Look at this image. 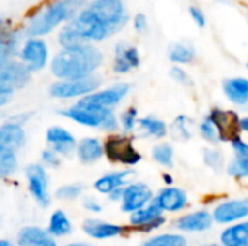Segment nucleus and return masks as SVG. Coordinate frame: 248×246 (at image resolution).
Segmentation results:
<instances>
[{
  "label": "nucleus",
  "mask_w": 248,
  "mask_h": 246,
  "mask_svg": "<svg viewBox=\"0 0 248 246\" xmlns=\"http://www.w3.org/2000/svg\"><path fill=\"white\" fill-rule=\"evenodd\" d=\"M126 22L128 12L122 0H94L62 28L60 43L62 48H73L103 41L119 32Z\"/></svg>",
  "instance_id": "1"
},
{
  "label": "nucleus",
  "mask_w": 248,
  "mask_h": 246,
  "mask_svg": "<svg viewBox=\"0 0 248 246\" xmlns=\"http://www.w3.org/2000/svg\"><path fill=\"white\" fill-rule=\"evenodd\" d=\"M102 52L93 45L62 48L52 62L51 71L60 80H77L93 75L102 64Z\"/></svg>",
  "instance_id": "2"
},
{
  "label": "nucleus",
  "mask_w": 248,
  "mask_h": 246,
  "mask_svg": "<svg viewBox=\"0 0 248 246\" xmlns=\"http://www.w3.org/2000/svg\"><path fill=\"white\" fill-rule=\"evenodd\" d=\"M87 0H52L41 7L29 20L26 33L31 38L44 36L58 25L74 19L84 7Z\"/></svg>",
  "instance_id": "3"
},
{
  "label": "nucleus",
  "mask_w": 248,
  "mask_h": 246,
  "mask_svg": "<svg viewBox=\"0 0 248 246\" xmlns=\"http://www.w3.org/2000/svg\"><path fill=\"white\" fill-rule=\"evenodd\" d=\"M60 113L64 117L89 128H97L108 132H113L119 128V120L112 109L93 106L84 100H80L74 106H70Z\"/></svg>",
  "instance_id": "4"
},
{
  "label": "nucleus",
  "mask_w": 248,
  "mask_h": 246,
  "mask_svg": "<svg viewBox=\"0 0 248 246\" xmlns=\"http://www.w3.org/2000/svg\"><path fill=\"white\" fill-rule=\"evenodd\" d=\"M103 154L110 162L126 167H134L142 159V155L134 146L132 138L126 135L109 136L103 144Z\"/></svg>",
  "instance_id": "5"
},
{
  "label": "nucleus",
  "mask_w": 248,
  "mask_h": 246,
  "mask_svg": "<svg viewBox=\"0 0 248 246\" xmlns=\"http://www.w3.org/2000/svg\"><path fill=\"white\" fill-rule=\"evenodd\" d=\"M100 86V78L96 75H89L77 80H58L49 88V94L55 99H74L86 97L94 93Z\"/></svg>",
  "instance_id": "6"
},
{
  "label": "nucleus",
  "mask_w": 248,
  "mask_h": 246,
  "mask_svg": "<svg viewBox=\"0 0 248 246\" xmlns=\"http://www.w3.org/2000/svg\"><path fill=\"white\" fill-rule=\"evenodd\" d=\"M31 71L23 62L6 59L0 62V96L9 97L13 91L28 84Z\"/></svg>",
  "instance_id": "7"
},
{
  "label": "nucleus",
  "mask_w": 248,
  "mask_h": 246,
  "mask_svg": "<svg viewBox=\"0 0 248 246\" xmlns=\"http://www.w3.org/2000/svg\"><path fill=\"white\" fill-rule=\"evenodd\" d=\"M212 219L218 225H234L243 222L248 217V197L224 200L214 207Z\"/></svg>",
  "instance_id": "8"
},
{
  "label": "nucleus",
  "mask_w": 248,
  "mask_h": 246,
  "mask_svg": "<svg viewBox=\"0 0 248 246\" xmlns=\"http://www.w3.org/2000/svg\"><path fill=\"white\" fill-rule=\"evenodd\" d=\"M206 116L214 123L219 136V142H231L237 136H241L240 116L235 112L225 110L221 107H214Z\"/></svg>",
  "instance_id": "9"
},
{
  "label": "nucleus",
  "mask_w": 248,
  "mask_h": 246,
  "mask_svg": "<svg viewBox=\"0 0 248 246\" xmlns=\"http://www.w3.org/2000/svg\"><path fill=\"white\" fill-rule=\"evenodd\" d=\"M26 180H28V188L33 200L42 206L48 207L49 200V180L46 175V171L39 164H31L26 168Z\"/></svg>",
  "instance_id": "10"
},
{
  "label": "nucleus",
  "mask_w": 248,
  "mask_h": 246,
  "mask_svg": "<svg viewBox=\"0 0 248 246\" xmlns=\"http://www.w3.org/2000/svg\"><path fill=\"white\" fill-rule=\"evenodd\" d=\"M154 200L153 190L144 183H131L124 187L121 209L125 213L132 215L134 212L148 206Z\"/></svg>",
  "instance_id": "11"
},
{
  "label": "nucleus",
  "mask_w": 248,
  "mask_h": 246,
  "mask_svg": "<svg viewBox=\"0 0 248 246\" xmlns=\"http://www.w3.org/2000/svg\"><path fill=\"white\" fill-rule=\"evenodd\" d=\"M129 223L134 229L148 233L163 226L166 223V217H164V212L153 200L148 206L134 212L129 216Z\"/></svg>",
  "instance_id": "12"
},
{
  "label": "nucleus",
  "mask_w": 248,
  "mask_h": 246,
  "mask_svg": "<svg viewBox=\"0 0 248 246\" xmlns=\"http://www.w3.org/2000/svg\"><path fill=\"white\" fill-rule=\"evenodd\" d=\"M20 58L31 72L41 71L48 62V46L42 39L31 38L25 42L20 51Z\"/></svg>",
  "instance_id": "13"
},
{
  "label": "nucleus",
  "mask_w": 248,
  "mask_h": 246,
  "mask_svg": "<svg viewBox=\"0 0 248 246\" xmlns=\"http://www.w3.org/2000/svg\"><path fill=\"white\" fill-rule=\"evenodd\" d=\"M154 202L164 213H177L187 207L189 197L183 188L166 186L161 190H158L157 196H154Z\"/></svg>",
  "instance_id": "14"
},
{
  "label": "nucleus",
  "mask_w": 248,
  "mask_h": 246,
  "mask_svg": "<svg viewBox=\"0 0 248 246\" xmlns=\"http://www.w3.org/2000/svg\"><path fill=\"white\" fill-rule=\"evenodd\" d=\"M131 86L126 83H119L115 84L106 90H100V91H94L86 97H83L81 100H84L86 103H90L93 106H99V107H105V109H113L116 104H119L129 93Z\"/></svg>",
  "instance_id": "15"
},
{
  "label": "nucleus",
  "mask_w": 248,
  "mask_h": 246,
  "mask_svg": "<svg viewBox=\"0 0 248 246\" xmlns=\"http://www.w3.org/2000/svg\"><path fill=\"white\" fill-rule=\"evenodd\" d=\"M174 226L185 233H202L209 231L214 226V219L212 213L206 209L189 212L183 216H180Z\"/></svg>",
  "instance_id": "16"
},
{
  "label": "nucleus",
  "mask_w": 248,
  "mask_h": 246,
  "mask_svg": "<svg viewBox=\"0 0 248 246\" xmlns=\"http://www.w3.org/2000/svg\"><path fill=\"white\" fill-rule=\"evenodd\" d=\"M26 139L22 123L15 119L0 125V152H16Z\"/></svg>",
  "instance_id": "17"
},
{
  "label": "nucleus",
  "mask_w": 248,
  "mask_h": 246,
  "mask_svg": "<svg viewBox=\"0 0 248 246\" xmlns=\"http://www.w3.org/2000/svg\"><path fill=\"white\" fill-rule=\"evenodd\" d=\"M46 142L60 157H70L77 149L76 138L61 126H52L46 130Z\"/></svg>",
  "instance_id": "18"
},
{
  "label": "nucleus",
  "mask_w": 248,
  "mask_h": 246,
  "mask_svg": "<svg viewBox=\"0 0 248 246\" xmlns=\"http://www.w3.org/2000/svg\"><path fill=\"white\" fill-rule=\"evenodd\" d=\"M141 62L140 51L129 43L119 42L115 48L113 71L118 74H126L134 68H138Z\"/></svg>",
  "instance_id": "19"
},
{
  "label": "nucleus",
  "mask_w": 248,
  "mask_h": 246,
  "mask_svg": "<svg viewBox=\"0 0 248 246\" xmlns=\"http://www.w3.org/2000/svg\"><path fill=\"white\" fill-rule=\"evenodd\" d=\"M134 177H135V173L132 170H122V171L110 173V174H106V175H102L100 178H97L94 183V188H96V191L109 196L115 190H119V188L131 184Z\"/></svg>",
  "instance_id": "20"
},
{
  "label": "nucleus",
  "mask_w": 248,
  "mask_h": 246,
  "mask_svg": "<svg viewBox=\"0 0 248 246\" xmlns=\"http://www.w3.org/2000/svg\"><path fill=\"white\" fill-rule=\"evenodd\" d=\"M83 231L87 236L93 238V239H110V238H116L121 236L125 231L124 226L121 225H115V223H109L105 220H97V219H89L84 222L83 225Z\"/></svg>",
  "instance_id": "21"
},
{
  "label": "nucleus",
  "mask_w": 248,
  "mask_h": 246,
  "mask_svg": "<svg viewBox=\"0 0 248 246\" xmlns=\"http://www.w3.org/2000/svg\"><path fill=\"white\" fill-rule=\"evenodd\" d=\"M222 91L232 104L235 106H247L248 104V78L232 77V78L224 80Z\"/></svg>",
  "instance_id": "22"
},
{
  "label": "nucleus",
  "mask_w": 248,
  "mask_h": 246,
  "mask_svg": "<svg viewBox=\"0 0 248 246\" xmlns=\"http://www.w3.org/2000/svg\"><path fill=\"white\" fill-rule=\"evenodd\" d=\"M17 244L20 246H57L55 238L36 226H26L17 235Z\"/></svg>",
  "instance_id": "23"
},
{
  "label": "nucleus",
  "mask_w": 248,
  "mask_h": 246,
  "mask_svg": "<svg viewBox=\"0 0 248 246\" xmlns=\"http://www.w3.org/2000/svg\"><path fill=\"white\" fill-rule=\"evenodd\" d=\"M219 242L222 246H248V220L227 226L219 235Z\"/></svg>",
  "instance_id": "24"
},
{
  "label": "nucleus",
  "mask_w": 248,
  "mask_h": 246,
  "mask_svg": "<svg viewBox=\"0 0 248 246\" xmlns=\"http://www.w3.org/2000/svg\"><path fill=\"white\" fill-rule=\"evenodd\" d=\"M77 155L81 162L84 164H92L100 159L103 154V144L96 139V138H84L81 142L77 145Z\"/></svg>",
  "instance_id": "25"
},
{
  "label": "nucleus",
  "mask_w": 248,
  "mask_h": 246,
  "mask_svg": "<svg viewBox=\"0 0 248 246\" xmlns=\"http://www.w3.org/2000/svg\"><path fill=\"white\" fill-rule=\"evenodd\" d=\"M137 128H138V132L141 133V136H145V138L161 139L169 133L166 122H163L161 119H158L155 116H145V117L138 119Z\"/></svg>",
  "instance_id": "26"
},
{
  "label": "nucleus",
  "mask_w": 248,
  "mask_h": 246,
  "mask_svg": "<svg viewBox=\"0 0 248 246\" xmlns=\"http://www.w3.org/2000/svg\"><path fill=\"white\" fill-rule=\"evenodd\" d=\"M71 229H73L71 220L62 210H55L51 215L49 223H48V233L51 236H54V238L65 236L71 232Z\"/></svg>",
  "instance_id": "27"
},
{
  "label": "nucleus",
  "mask_w": 248,
  "mask_h": 246,
  "mask_svg": "<svg viewBox=\"0 0 248 246\" xmlns=\"http://www.w3.org/2000/svg\"><path fill=\"white\" fill-rule=\"evenodd\" d=\"M20 39V32L7 29L0 32V62L9 59L17 49Z\"/></svg>",
  "instance_id": "28"
},
{
  "label": "nucleus",
  "mask_w": 248,
  "mask_h": 246,
  "mask_svg": "<svg viewBox=\"0 0 248 246\" xmlns=\"http://www.w3.org/2000/svg\"><path fill=\"white\" fill-rule=\"evenodd\" d=\"M140 246H187V239L182 233H160L144 241Z\"/></svg>",
  "instance_id": "29"
},
{
  "label": "nucleus",
  "mask_w": 248,
  "mask_h": 246,
  "mask_svg": "<svg viewBox=\"0 0 248 246\" xmlns=\"http://www.w3.org/2000/svg\"><path fill=\"white\" fill-rule=\"evenodd\" d=\"M171 132L179 141H190L193 136V120L186 115H179L171 125Z\"/></svg>",
  "instance_id": "30"
},
{
  "label": "nucleus",
  "mask_w": 248,
  "mask_h": 246,
  "mask_svg": "<svg viewBox=\"0 0 248 246\" xmlns=\"http://www.w3.org/2000/svg\"><path fill=\"white\" fill-rule=\"evenodd\" d=\"M151 155H153V159L157 164H160L161 167L171 168L174 165V149H173V146L169 142L157 144L153 148Z\"/></svg>",
  "instance_id": "31"
},
{
  "label": "nucleus",
  "mask_w": 248,
  "mask_h": 246,
  "mask_svg": "<svg viewBox=\"0 0 248 246\" xmlns=\"http://www.w3.org/2000/svg\"><path fill=\"white\" fill-rule=\"evenodd\" d=\"M169 58L174 64H190L195 59V48L187 43H176L171 46Z\"/></svg>",
  "instance_id": "32"
},
{
  "label": "nucleus",
  "mask_w": 248,
  "mask_h": 246,
  "mask_svg": "<svg viewBox=\"0 0 248 246\" xmlns=\"http://www.w3.org/2000/svg\"><path fill=\"white\" fill-rule=\"evenodd\" d=\"M203 162L208 168H211L215 173H221L227 167L224 154L217 148H208L203 151Z\"/></svg>",
  "instance_id": "33"
},
{
  "label": "nucleus",
  "mask_w": 248,
  "mask_h": 246,
  "mask_svg": "<svg viewBox=\"0 0 248 246\" xmlns=\"http://www.w3.org/2000/svg\"><path fill=\"white\" fill-rule=\"evenodd\" d=\"M17 168L16 152H0V180L12 175Z\"/></svg>",
  "instance_id": "34"
},
{
  "label": "nucleus",
  "mask_w": 248,
  "mask_h": 246,
  "mask_svg": "<svg viewBox=\"0 0 248 246\" xmlns=\"http://www.w3.org/2000/svg\"><path fill=\"white\" fill-rule=\"evenodd\" d=\"M198 132H199V135H201L206 142H209V144H212V145L219 144L218 132H217L214 123L209 120L208 116H205V117L199 122V125H198Z\"/></svg>",
  "instance_id": "35"
},
{
  "label": "nucleus",
  "mask_w": 248,
  "mask_h": 246,
  "mask_svg": "<svg viewBox=\"0 0 248 246\" xmlns=\"http://www.w3.org/2000/svg\"><path fill=\"white\" fill-rule=\"evenodd\" d=\"M227 174L235 180H247L248 178V161L232 158L227 164Z\"/></svg>",
  "instance_id": "36"
},
{
  "label": "nucleus",
  "mask_w": 248,
  "mask_h": 246,
  "mask_svg": "<svg viewBox=\"0 0 248 246\" xmlns=\"http://www.w3.org/2000/svg\"><path fill=\"white\" fill-rule=\"evenodd\" d=\"M138 119H140L138 117V110L135 107H128L121 115V120H119L124 132L125 133H131L137 128V125H138Z\"/></svg>",
  "instance_id": "37"
},
{
  "label": "nucleus",
  "mask_w": 248,
  "mask_h": 246,
  "mask_svg": "<svg viewBox=\"0 0 248 246\" xmlns=\"http://www.w3.org/2000/svg\"><path fill=\"white\" fill-rule=\"evenodd\" d=\"M81 193H83L81 184H65L55 191V196L60 200H76L81 196Z\"/></svg>",
  "instance_id": "38"
},
{
  "label": "nucleus",
  "mask_w": 248,
  "mask_h": 246,
  "mask_svg": "<svg viewBox=\"0 0 248 246\" xmlns=\"http://www.w3.org/2000/svg\"><path fill=\"white\" fill-rule=\"evenodd\" d=\"M231 145V149L234 152V158L237 159H244L248 161V142L244 141L241 136H237L235 139H232L230 142Z\"/></svg>",
  "instance_id": "39"
},
{
  "label": "nucleus",
  "mask_w": 248,
  "mask_h": 246,
  "mask_svg": "<svg viewBox=\"0 0 248 246\" xmlns=\"http://www.w3.org/2000/svg\"><path fill=\"white\" fill-rule=\"evenodd\" d=\"M170 77L174 80V81H177L179 84H182V86H192V78H190V75L182 68V67H173L171 70H170Z\"/></svg>",
  "instance_id": "40"
},
{
  "label": "nucleus",
  "mask_w": 248,
  "mask_h": 246,
  "mask_svg": "<svg viewBox=\"0 0 248 246\" xmlns=\"http://www.w3.org/2000/svg\"><path fill=\"white\" fill-rule=\"evenodd\" d=\"M41 159H42V162H44L46 167H52V168H55V167H58V165H60V155H58V154H55L52 149H45V151H42Z\"/></svg>",
  "instance_id": "41"
},
{
  "label": "nucleus",
  "mask_w": 248,
  "mask_h": 246,
  "mask_svg": "<svg viewBox=\"0 0 248 246\" xmlns=\"http://www.w3.org/2000/svg\"><path fill=\"white\" fill-rule=\"evenodd\" d=\"M189 13H190V16H192V19L196 22V25H198V26L203 28V26L206 25L205 14H203V12H202L199 7H196V6H190V7H189Z\"/></svg>",
  "instance_id": "42"
},
{
  "label": "nucleus",
  "mask_w": 248,
  "mask_h": 246,
  "mask_svg": "<svg viewBox=\"0 0 248 246\" xmlns=\"http://www.w3.org/2000/svg\"><path fill=\"white\" fill-rule=\"evenodd\" d=\"M147 26H148V23H147L145 14L138 13V14L135 16V19H134V28H135V30H137V32H145V30H147Z\"/></svg>",
  "instance_id": "43"
},
{
  "label": "nucleus",
  "mask_w": 248,
  "mask_h": 246,
  "mask_svg": "<svg viewBox=\"0 0 248 246\" xmlns=\"http://www.w3.org/2000/svg\"><path fill=\"white\" fill-rule=\"evenodd\" d=\"M84 207H86V210H89V212H92V213H100V212H102L100 203H99L96 199H93V197H87V199L84 200Z\"/></svg>",
  "instance_id": "44"
},
{
  "label": "nucleus",
  "mask_w": 248,
  "mask_h": 246,
  "mask_svg": "<svg viewBox=\"0 0 248 246\" xmlns=\"http://www.w3.org/2000/svg\"><path fill=\"white\" fill-rule=\"evenodd\" d=\"M122 191H124V187L119 188V190H115L113 193L109 194V199H110L112 202H121V199H122Z\"/></svg>",
  "instance_id": "45"
},
{
  "label": "nucleus",
  "mask_w": 248,
  "mask_h": 246,
  "mask_svg": "<svg viewBox=\"0 0 248 246\" xmlns=\"http://www.w3.org/2000/svg\"><path fill=\"white\" fill-rule=\"evenodd\" d=\"M240 130L244 133H248V116L240 117Z\"/></svg>",
  "instance_id": "46"
},
{
  "label": "nucleus",
  "mask_w": 248,
  "mask_h": 246,
  "mask_svg": "<svg viewBox=\"0 0 248 246\" xmlns=\"http://www.w3.org/2000/svg\"><path fill=\"white\" fill-rule=\"evenodd\" d=\"M7 29H9V22H7L4 17L0 16V32H4V30H7Z\"/></svg>",
  "instance_id": "47"
},
{
  "label": "nucleus",
  "mask_w": 248,
  "mask_h": 246,
  "mask_svg": "<svg viewBox=\"0 0 248 246\" xmlns=\"http://www.w3.org/2000/svg\"><path fill=\"white\" fill-rule=\"evenodd\" d=\"M163 180H164L166 186H173V183H174V180L170 174H163Z\"/></svg>",
  "instance_id": "48"
},
{
  "label": "nucleus",
  "mask_w": 248,
  "mask_h": 246,
  "mask_svg": "<svg viewBox=\"0 0 248 246\" xmlns=\"http://www.w3.org/2000/svg\"><path fill=\"white\" fill-rule=\"evenodd\" d=\"M7 101H9V97H6V96H0V107H1V106H4Z\"/></svg>",
  "instance_id": "49"
},
{
  "label": "nucleus",
  "mask_w": 248,
  "mask_h": 246,
  "mask_svg": "<svg viewBox=\"0 0 248 246\" xmlns=\"http://www.w3.org/2000/svg\"><path fill=\"white\" fill-rule=\"evenodd\" d=\"M0 246H15L12 242L9 241H4V239H0Z\"/></svg>",
  "instance_id": "50"
},
{
  "label": "nucleus",
  "mask_w": 248,
  "mask_h": 246,
  "mask_svg": "<svg viewBox=\"0 0 248 246\" xmlns=\"http://www.w3.org/2000/svg\"><path fill=\"white\" fill-rule=\"evenodd\" d=\"M67 246H92V245H87V244H70V245Z\"/></svg>",
  "instance_id": "51"
},
{
  "label": "nucleus",
  "mask_w": 248,
  "mask_h": 246,
  "mask_svg": "<svg viewBox=\"0 0 248 246\" xmlns=\"http://www.w3.org/2000/svg\"><path fill=\"white\" fill-rule=\"evenodd\" d=\"M201 246H222L221 244H205V245H201Z\"/></svg>",
  "instance_id": "52"
},
{
  "label": "nucleus",
  "mask_w": 248,
  "mask_h": 246,
  "mask_svg": "<svg viewBox=\"0 0 248 246\" xmlns=\"http://www.w3.org/2000/svg\"><path fill=\"white\" fill-rule=\"evenodd\" d=\"M247 68H248V64H247Z\"/></svg>",
  "instance_id": "53"
}]
</instances>
